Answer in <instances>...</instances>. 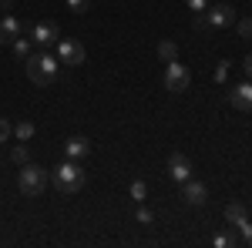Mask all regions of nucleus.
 <instances>
[{
    "label": "nucleus",
    "instance_id": "obj_1",
    "mask_svg": "<svg viewBox=\"0 0 252 248\" xmlns=\"http://www.w3.org/2000/svg\"><path fill=\"white\" fill-rule=\"evenodd\" d=\"M54 188H58L61 194H74V191L84 188V171H81V165L74 158H67L64 165L54 168Z\"/></svg>",
    "mask_w": 252,
    "mask_h": 248
},
{
    "label": "nucleus",
    "instance_id": "obj_2",
    "mask_svg": "<svg viewBox=\"0 0 252 248\" xmlns=\"http://www.w3.org/2000/svg\"><path fill=\"white\" fill-rule=\"evenodd\" d=\"M24 67H27V77L34 84H51L58 77V60L51 57V54H27Z\"/></svg>",
    "mask_w": 252,
    "mask_h": 248
},
{
    "label": "nucleus",
    "instance_id": "obj_3",
    "mask_svg": "<svg viewBox=\"0 0 252 248\" xmlns=\"http://www.w3.org/2000/svg\"><path fill=\"white\" fill-rule=\"evenodd\" d=\"M17 185L27 198H37V194H44V188H47V171H44L40 165H31V161H27V165L20 168Z\"/></svg>",
    "mask_w": 252,
    "mask_h": 248
},
{
    "label": "nucleus",
    "instance_id": "obj_4",
    "mask_svg": "<svg viewBox=\"0 0 252 248\" xmlns=\"http://www.w3.org/2000/svg\"><path fill=\"white\" fill-rule=\"evenodd\" d=\"M189 84H192V74H189V67H182L178 60L165 64V91H172V94H182V91H189Z\"/></svg>",
    "mask_w": 252,
    "mask_h": 248
},
{
    "label": "nucleus",
    "instance_id": "obj_5",
    "mask_svg": "<svg viewBox=\"0 0 252 248\" xmlns=\"http://www.w3.org/2000/svg\"><path fill=\"white\" fill-rule=\"evenodd\" d=\"M205 20H209L212 30H222V27H232L235 24V10L229 7V3H215V7L205 10Z\"/></svg>",
    "mask_w": 252,
    "mask_h": 248
},
{
    "label": "nucleus",
    "instance_id": "obj_6",
    "mask_svg": "<svg viewBox=\"0 0 252 248\" xmlns=\"http://www.w3.org/2000/svg\"><path fill=\"white\" fill-rule=\"evenodd\" d=\"M27 37L34 40V44H40V47H51V44L61 37V30H58V24H51V20H40V24H34V27L27 30Z\"/></svg>",
    "mask_w": 252,
    "mask_h": 248
},
{
    "label": "nucleus",
    "instance_id": "obj_7",
    "mask_svg": "<svg viewBox=\"0 0 252 248\" xmlns=\"http://www.w3.org/2000/svg\"><path fill=\"white\" fill-rule=\"evenodd\" d=\"M229 104H232L235 111H246V114H252V81H246V84H235L232 91H229Z\"/></svg>",
    "mask_w": 252,
    "mask_h": 248
},
{
    "label": "nucleus",
    "instance_id": "obj_8",
    "mask_svg": "<svg viewBox=\"0 0 252 248\" xmlns=\"http://www.w3.org/2000/svg\"><path fill=\"white\" fill-rule=\"evenodd\" d=\"M182 198H185V205H205L209 201V188L202 185V181H195V178H189V181H182Z\"/></svg>",
    "mask_w": 252,
    "mask_h": 248
},
{
    "label": "nucleus",
    "instance_id": "obj_9",
    "mask_svg": "<svg viewBox=\"0 0 252 248\" xmlns=\"http://www.w3.org/2000/svg\"><path fill=\"white\" fill-rule=\"evenodd\" d=\"M58 54H61V64H67V67H81L84 64V47L81 44H74V40H61L58 44Z\"/></svg>",
    "mask_w": 252,
    "mask_h": 248
},
{
    "label": "nucleus",
    "instance_id": "obj_10",
    "mask_svg": "<svg viewBox=\"0 0 252 248\" xmlns=\"http://www.w3.org/2000/svg\"><path fill=\"white\" fill-rule=\"evenodd\" d=\"M168 174H172V181H178V185L189 181V178H192V161H189L185 154L175 151L172 158H168Z\"/></svg>",
    "mask_w": 252,
    "mask_h": 248
},
{
    "label": "nucleus",
    "instance_id": "obj_11",
    "mask_svg": "<svg viewBox=\"0 0 252 248\" xmlns=\"http://www.w3.org/2000/svg\"><path fill=\"white\" fill-rule=\"evenodd\" d=\"M17 37H24V24L17 17H3L0 20V44H14Z\"/></svg>",
    "mask_w": 252,
    "mask_h": 248
},
{
    "label": "nucleus",
    "instance_id": "obj_12",
    "mask_svg": "<svg viewBox=\"0 0 252 248\" xmlns=\"http://www.w3.org/2000/svg\"><path fill=\"white\" fill-rule=\"evenodd\" d=\"M88 151H91V141H88L84 134H74V138H67V141H64V154H67V158H74V161H81Z\"/></svg>",
    "mask_w": 252,
    "mask_h": 248
},
{
    "label": "nucleus",
    "instance_id": "obj_13",
    "mask_svg": "<svg viewBox=\"0 0 252 248\" xmlns=\"http://www.w3.org/2000/svg\"><path fill=\"white\" fill-rule=\"evenodd\" d=\"M225 221H229L232 228H239L242 221H249V215H246V208L235 201V205H229V208H225Z\"/></svg>",
    "mask_w": 252,
    "mask_h": 248
},
{
    "label": "nucleus",
    "instance_id": "obj_14",
    "mask_svg": "<svg viewBox=\"0 0 252 248\" xmlns=\"http://www.w3.org/2000/svg\"><path fill=\"white\" fill-rule=\"evenodd\" d=\"M158 60H161V64H172V60H178V47H175L172 40H161V44H158Z\"/></svg>",
    "mask_w": 252,
    "mask_h": 248
},
{
    "label": "nucleus",
    "instance_id": "obj_15",
    "mask_svg": "<svg viewBox=\"0 0 252 248\" xmlns=\"http://www.w3.org/2000/svg\"><path fill=\"white\" fill-rule=\"evenodd\" d=\"M14 134H17L20 141H24V144H27V141H31V138H34V124H31V121H20L17 128H14Z\"/></svg>",
    "mask_w": 252,
    "mask_h": 248
},
{
    "label": "nucleus",
    "instance_id": "obj_16",
    "mask_svg": "<svg viewBox=\"0 0 252 248\" xmlns=\"http://www.w3.org/2000/svg\"><path fill=\"white\" fill-rule=\"evenodd\" d=\"M10 47H14V54H17V57L24 60L27 54H31V37H17L14 44H10Z\"/></svg>",
    "mask_w": 252,
    "mask_h": 248
},
{
    "label": "nucleus",
    "instance_id": "obj_17",
    "mask_svg": "<svg viewBox=\"0 0 252 248\" xmlns=\"http://www.w3.org/2000/svg\"><path fill=\"white\" fill-rule=\"evenodd\" d=\"M131 198H135V201H145V194H148V185H145V181H131Z\"/></svg>",
    "mask_w": 252,
    "mask_h": 248
},
{
    "label": "nucleus",
    "instance_id": "obj_18",
    "mask_svg": "<svg viewBox=\"0 0 252 248\" xmlns=\"http://www.w3.org/2000/svg\"><path fill=\"white\" fill-rule=\"evenodd\" d=\"M235 30H239V37H242V40H252V17L239 20V27H235Z\"/></svg>",
    "mask_w": 252,
    "mask_h": 248
},
{
    "label": "nucleus",
    "instance_id": "obj_19",
    "mask_svg": "<svg viewBox=\"0 0 252 248\" xmlns=\"http://www.w3.org/2000/svg\"><path fill=\"white\" fill-rule=\"evenodd\" d=\"M135 218H138V225H152V221H155V215H152L148 208H138V211H135Z\"/></svg>",
    "mask_w": 252,
    "mask_h": 248
},
{
    "label": "nucleus",
    "instance_id": "obj_20",
    "mask_svg": "<svg viewBox=\"0 0 252 248\" xmlns=\"http://www.w3.org/2000/svg\"><path fill=\"white\" fill-rule=\"evenodd\" d=\"M189 3V10H195V14H205L209 10V0H185Z\"/></svg>",
    "mask_w": 252,
    "mask_h": 248
},
{
    "label": "nucleus",
    "instance_id": "obj_21",
    "mask_svg": "<svg viewBox=\"0 0 252 248\" xmlns=\"http://www.w3.org/2000/svg\"><path fill=\"white\" fill-rule=\"evenodd\" d=\"M67 7H71L74 14H84V10L91 7V0H67Z\"/></svg>",
    "mask_w": 252,
    "mask_h": 248
},
{
    "label": "nucleus",
    "instance_id": "obj_22",
    "mask_svg": "<svg viewBox=\"0 0 252 248\" xmlns=\"http://www.w3.org/2000/svg\"><path fill=\"white\" fill-rule=\"evenodd\" d=\"M239 235H242V242L252 248V225H249V221H242V225H239Z\"/></svg>",
    "mask_w": 252,
    "mask_h": 248
},
{
    "label": "nucleus",
    "instance_id": "obj_23",
    "mask_svg": "<svg viewBox=\"0 0 252 248\" xmlns=\"http://www.w3.org/2000/svg\"><path fill=\"white\" fill-rule=\"evenodd\" d=\"M195 30H198V34L212 30V27H209V20H205V14H195Z\"/></svg>",
    "mask_w": 252,
    "mask_h": 248
},
{
    "label": "nucleus",
    "instance_id": "obj_24",
    "mask_svg": "<svg viewBox=\"0 0 252 248\" xmlns=\"http://www.w3.org/2000/svg\"><path fill=\"white\" fill-rule=\"evenodd\" d=\"M14 161H17V165H27V148H24V144L14 148Z\"/></svg>",
    "mask_w": 252,
    "mask_h": 248
},
{
    "label": "nucleus",
    "instance_id": "obj_25",
    "mask_svg": "<svg viewBox=\"0 0 252 248\" xmlns=\"http://www.w3.org/2000/svg\"><path fill=\"white\" fill-rule=\"evenodd\" d=\"M10 134H14V128H10V124H7V121L0 117V144H3V141H7Z\"/></svg>",
    "mask_w": 252,
    "mask_h": 248
},
{
    "label": "nucleus",
    "instance_id": "obj_26",
    "mask_svg": "<svg viewBox=\"0 0 252 248\" xmlns=\"http://www.w3.org/2000/svg\"><path fill=\"white\" fill-rule=\"evenodd\" d=\"M225 77H229V64L222 60V64H219V71H215V81H225Z\"/></svg>",
    "mask_w": 252,
    "mask_h": 248
},
{
    "label": "nucleus",
    "instance_id": "obj_27",
    "mask_svg": "<svg viewBox=\"0 0 252 248\" xmlns=\"http://www.w3.org/2000/svg\"><path fill=\"white\" fill-rule=\"evenodd\" d=\"M242 71H246V74H249V81H252V54L242 60Z\"/></svg>",
    "mask_w": 252,
    "mask_h": 248
}]
</instances>
